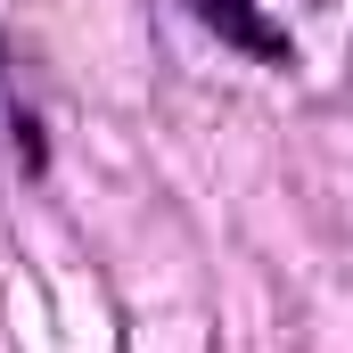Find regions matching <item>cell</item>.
Segmentation results:
<instances>
[{
  "mask_svg": "<svg viewBox=\"0 0 353 353\" xmlns=\"http://www.w3.org/2000/svg\"><path fill=\"white\" fill-rule=\"evenodd\" d=\"M197 8H205V25L230 33L239 50H255V58H271V66H288V33L255 17V0H197Z\"/></svg>",
  "mask_w": 353,
  "mask_h": 353,
  "instance_id": "1",
  "label": "cell"
}]
</instances>
